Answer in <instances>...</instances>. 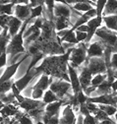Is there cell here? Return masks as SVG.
Masks as SVG:
<instances>
[{
	"mask_svg": "<svg viewBox=\"0 0 117 124\" xmlns=\"http://www.w3.org/2000/svg\"><path fill=\"white\" fill-rule=\"evenodd\" d=\"M28 22H29V20L24 22L23 27L21 29V32L10 39V41L7 45V48H6V53H7L8 56L13 57V56H15L17 54H20V53H25L26 47H25L23 34L25 32V30L27 29Z\"/></svg>",
	"mask_w": 117,
	"mask_h": 124,
	"instance_id": "cell-1",
	"label": "cell"
},
{
	"mask_svg": "<svg viewBox=\"0 0 117 124\" xmlns=\"http://www.w3.org/2000/svg\"><path fill=\"white\" fill-rule=\"evenodd\" d=\"M87 48L88 46L85 43H78L76 46H74L71 49L68 64L75 69H78L83 66L88 60Z\"/></svg>",
	"mask_w": 117,
	"mask_h": 124,
	"instance_id": "cell-2",
	"label": "cell"
},
{
	"mask_svg": "<svg viewBox=\"0 0 117 124\" xmlns=\"http://www.w3.org/2000/svg\"><path fill=\"white\" fill-rule=\"evenodd\" d=\"M85 65L93 76L98 74H107V65L103 58H88Z\"/></svg>",
	"mask_w": 117,
	"mask_h": 124,
	"instance_id": "cell-3",
	"label": "cell"
},
{
	"mask_svg": "<svg viewBox=\"0 0 117 124\" xmlns=\"http://www.w3.org/2000/svg\"><path fill=\"white\" fill-rule=\"evenodd\" d=\"M15 8H14V17L18 18L22 22H26L31 19L32 9L29 6L30 1H14Z\"/></svg>",
	"mask_w": 117,
	"mask_h": 124,
	"instance_id": "cell-4",
	"label": "cell"
},
{
	"mask_svg": "<svg viewBox=\"0 0 117 124\" xmlns=\"http://www.w3.org/2000/svg\"><path fill=\"white\" fill-rule=\"evenodd\" d=\"M104 45L98 40L93 39L91 43L88 45L87 48V54L88 58H103L104 53Z\"/></svg>",
	"mask_w": 117,
	"mask_h": 124,
	"instance_id": "cell-5",
	"label": "cell"
},
{
	"mask_svg": "<svg viewBox=\"0 0 117 124\" xmlns=\"http://www.w3.org/2000/svg\"><path fill=\"white\" fill-rule=\"evenodd\" d=\"M77 115L73 110L71 104L64 105L59 116V124H76Z\"/></svg>",
	"mask_w": 117,
	"mask_h": 124,
	"instance_id": "cell-6",
	"label": "cell"
},
{
	"mask_svg": "<svg viewBox=\"0 0 117 124\" xmlns=\"http://www.w3.org/2000/svg\"><path fill=\"white\" fill-rule=\"evenodd\" d=\"M73 14V9L71 6L67 5L64 1L56 2L54 8V18H67L71 19Z\"/></svg>",
	"mask_w": 117,
	"mask_h": 124,
	"instance_id": "cell-7",
	"label": "cell"
},
{
	"mask_svg": "<svg viewBox=\"0 0 117 124\" xmlns=\"http://www.w3.org/2000/svg\"><path fill=\"white\" fill-rule=\"evenodd\" d=\"M68 75H69V82L71 84L72 91H73V93H74V95H76L80 91H82L78 70L73 68L72 66H70L68 64Z\"/></svg>",
	"mask_w": 117,
	"mask_h": 124,
	"instance_id": "cell-8",
	"label": "cell"
},
{
	"mask_svg": "<svg viewBox=\"0 0 117 124\" xmlns=\"http://www.w3.org/2000/svg\"><path fill=\"white\" fill-rule=\"evenodd\" d=\"M77 70L79 73V79H80L81 87H82V90L84 91L91 86L92 79H93L94 76L92 75V73L89 71V69L87 68V66L85 64L83 66H81L80 68H78Z\"/></svg>",
	"mask_w": 117,
	"mask_h": 124,
	"instance_id": "cell-9",
	"label": "cell"
},
{
	"mask_svg": "<svg viewBox=\"0 0 117 124\" xmlns=\"http://www.w3.org/2000/svg\"><path fill=\"white\" fill-rule=\"evenodd\" d=\"M23 24H24V22H22L18 18L14 17V16L10 17V21H9V24L7 27V33H8V36L10 37V39L15 37L16 35H18L21 32Z\"/></svg>",
	"mask_w": 117,
	"mask_h": 124,
	"instance_id": "cell-10",
	"label": "cell"
},
{
	"mask_svg": "<svg viewBox=\"0 0 117 124\" xmlns=\"http://www.w3.org/2000/svg\"><path fill=\"white\" fill-rule=\"evenodd\" d=\"M42 106H45V104H43L41 101H35L33 99H28V98H26L25 101L22 103H20V108L28 113Z\"/></svg>",
	"mask_w": 117,
	"mask_h": 124,
	"instance_id": "cell-11",
	"label": "cell"
},
{
	"mask_svg": "<svg viewBox=\"0 0 117 124\" xmlns=\"http://www.w3.org/2000/svg\"><path fill=\"white\" fill-rule=\"evenodd\" d=\"M63 105H64V103L62 101H57L55 102H52V103L45 105L44 106V115H46L48 117L60 115Z\"/></svg>",
	"mask_w": 117,
	"mask_h": 124,
	"instance_id": "cell-12",
	"label": "cell"
},
{
	"mask_svg": "<svg viewBox=\"0 0 117 124\" xmlns=\"http://www.w3.org/2000/svg\"><path fill=\"white\" fill-rule=\"evenodd\" d=\"M111 86H112V82H110L109 80H105L101 85H99L97 88H95V91L94 92V94L92 95L91 98H95V97L112 94Z\"/></svg>",
	"mask_w": 117,
	"mask_h": 124,
	"instance_id": "cell-13",
	"label": "cell"
},
{
	"mask_svg": "<svg viewBox=\"0 0 117 124\" xmlns=\"http://www.w3.org/2000/svg\"><path fill=\"white\" fill-rule=\"evenodd\" d=\"M53 81V78L48 75H44V74H42L39 76V78L38 80L37 81L36 85L34 86V88L36 89H39V90H42V91H47L51 85Z\"/></svg>",
	"mask_w": 117,
	"mask_h": 124,
	"instance_id": "cell-14",
	"label": "cell"
},
{
	"mask_svg": "<svg viewBox=\"0 0 117 124\" xmlns=\"http://www.w3.org/2000/svg\"><path fill=\"white\" fill-rule=\"evenodd\" d=\"M53 23H54V28H55L56 32H60V31L73 29V25H72L70 19H67V18H62V17L54 18Z\"/></svg>",
	"mask_w": 117,
	"mask_h": 124,
	"instance_id": "cell-15",
	"label": "cell"
},
{
	"mask_svg": "<svg viewBox=\"0 0 117 124\" xmlns=\"http://www.w3.org/2000/svg\"><path fill=\"white\" fill-rule=\"evenodd\" d=\"M93 3L94 2H92V1H80V0H78L77 3H75L71 7L73 10H75L81 14H84V13H87L88 11L95 8V6Z\"/></svg>",
	"mask_w": 117,
	"mask_h": 124,
	"instance_id": "cell-16",
	"label": "cell"
},
{
	"mask_svg": "<svg viewBox=\"0 0 117 124\" xmlns=\"http://www.w3.org/2000/svg\"><path fill=\"white\" fill-rule=\"evenodd\" d=\"M112 15H117V1L116 0H109V1L106 2L102 17L112 16Z\"/></svg>",
	"mask_w": 117,
	"mask_h": 124,
	"instance_id": "cell-17",
	"label": "cell"
},
{
	"mask_svg": "<svg viewBox=\"0 0 117 124\" xmlns=\"http://www.w3.org/2000/svg\"><path fill=\"white\" fill-rule=\"evenodd\" d=\"M14 8L15 2L10 1L7 4H0V15H6V16H14Z\"/></svg>",
	"mask_w": 117,
	"mask_h": 124,
	"instance_id": "cell-18",
	"label": "cell"
},
{
	"mask_svg": "<svg viewBox=\"0 0 117 124\" xmlns=\"http://www.w3.org/2000/svg\"><path fill=\"white\" fill-rule=\"evenodd\" d=\"M60 42H66V43H69L73 46H76L78 44V41H77V39H76V35H75V31L71 29L69 32L66 34V36L64 38H62L60 39Z\"/></svg>",
	"mask_w": 117,
	"mask_h": 124,
	"instance_id": "cell-19",
	"label": "cell"
},
{
	"mask_svg": "<svg viewBox=\"0 0 117 124\" xmlns=\"http://www.w3.org/2000/svg\"><path fill=\"white\" fill-rule=\"evenodd\" d=\"M57 101H59V100H58V98H57V96L54 94V93L50 89H48L47 91L44 92V95H43V98L41 100L43 104H45V105H47L49 103H52V102H55Z\"/></svg>",
	"mask_w": 117,
	"mask_h": 124,
	"instance_id": "cell-20",
	"label": "cell"
},
{
	"mask_svg": "<svg viewBox=\"0 0 117 124\" xmlns=\"http://www.w3.org/2000/svg\"><path fill=\"white\" fill-rule=\"evenodd\" d=\"M98 108L100 110L104 111L108 117L113 118L115 114L117 113V106L116 105H102V104H97Z\"/></svg>",
	"mask_w": 117,
	"mask_h": 124,
	"instance_id": "cell-21",
	"label": "cell"
},
{
	"mask_svg": "<svg viewBox=\"0 0 117 124\" xmlns=\"http://www.w3.org/2000/svg\"><path fill=\"white\" fill-rule=\"evenodd\" d=\"M15 84V79L0 83V95H6L12 91L13 85Z\"/></svg>",
	"mask_w": 117,
	"mask_h": 124,
	"instance_id": "cell-22",
	"label": "cell"
},
{
	"mask_svg": "<svg viewBox=\"0 0 117 124\" xmlns=\"http://www.w3.org/2000/svg\"><path fill=\"white\" fill-rule=\"evenodd\" d=\"M105 80H107V74H98V75H95L92 79V83L91 86L97 88L99 85H101Z\"/></svg>",
	"mask_w": 117,
	"mask_h": 124,
	"instance_id": "cell-23",
	"label": "cell"
},
{
	"mask_svg": "<svg viewBox=\"0 0 117 124\" xmlns=\"http://www.w3.org/2000/svg\"><path fill=\"white\" fill-rule=\"evenodd\" d=\"M43 12H44V4L39 5L36 8L32 9V14H31V19H37L43 17Z\"/></svg>",
	"mask_w": 117,
	"mask_h": 124,
	"instance_id": "cell-24",
	"label": "cell"
},
{
	"mask_svg": "<svg viewBox=\"0 0 117 124\" xmlns=\"http://www.w3.org/2000/svg\"><path fill=\"white\" fill-rule=\"evenodd\" d=\"M106 0H98L95 1V10H96V17H102L105 5H106Z\"/></svg>",
	"mask_w": 117,
	"mask_h": 124,
	"instance_id": "cell-25",
	"label": "cell"
},
{
	"mask_svg": "<svg viewBox=\"0 0 117 124\" xmlns=\"http://www.w3.org/2000/svg\"><path fill=\"white\" fill-rule=\"evenodd\" d=\"M75 97H76V100H77V102H78L79 105L86 104V103L88 102V101H89V97H88V96L85 94L83 90L80 91L78 94H76Z\"/></svg>",
	"mask_w": 117,
	"mask_h": 124,
	"instance_id": "cell-26",
	"label": "cell"
},
{
	"mask_svg": "<svg viewBox=\"0 0 117 124\" xmlns=\"http://www.w3.org/2000/svg\"><path fill=\"white\" fill-rule=\"evenodd\" d=\"M59 116H60V115L48 117V116H46V115L43 114L41 122H42L43 124H59Z\"/></svg>",
	"mask_w": 117,
	"mask_h": 124,
	"instance_id": "cell-27",
	"label": "cell"
},
{
	"mask_svg": "<svg viewBox=\"0 0 117 124\" xmlns=\"http://www.w3.org/2000/svg\"><path fill=\"white\" fill-rule=\"evenodd\" d=\"M43 95H44V91L39 90V89H36L33 88V92L31 95V99L35 100V101H41L43 98Z\"/></svg>",
	"mask_w": 117,
	"mask_h": 124,
	"instance_id": "cell-28",
	"label": "cell"
},
{
	"mask_svg": "<svg viewBox=\"0 0 117 124\" xmlns=\"http://www.w3.org/2000/svg\"><path fill=\"white\" fill-rule=\"evenodd\" d=\"M9 21H10V16H6V15H0V28H1L3 31L7 30Z\"/></svg>",
	"mask_w": 117,
	"mask_h": 124,
	"instance_id": "cell-29",
	"label": "cell"
},
{
	"mask_svg": "<svg viewBox=\"0 0 117 124\" xmlns=\"http://www.w3.org/2000/svg\"><path fill=\"white\" fill-rule=\"evenodd\" d=\"M94 116H95V120H96L97 123H99V122H101V121H103V120H106V119L110 118V117L107 116V114H106L104 111H102V110H100V109H98V111H97Z\"/></svg>",
	"mask_w": 117,
	"mask_h": 124,
	"instance_id": "cell-30",
	"label": "cell"
},
{
	"mask_svg": "<svg viewBox=\"0 0 117 124\" xmlns=\"http://www.w3.org/2000/svg\"><path fill=\"white\" fill-rule=\"evenodd\" d=\"M75 35H76V39L78 43H85L88 38V34L87 33H82L79 31H75Z\"/></svg>",
	"mask_w": 117,
	"mask_h": 124,
	"instance_id": "cell-31",
	"label": "cell"
},
{
	"mask_svg": "<svg viewBox=\"0 0 117 124\" xmlns=\"http://www.w3.org/2000/svg\"><path fill=\"white\" fill-rule=\"evenodd\" d=\"M108 70H111L113 72L117 71V52L112 53L111 55V61H110V67ZM107 70V71H108Z\"/></svg>",
	"mask_w": 117,
	"mask_h": 124,
	"instance_id": "cell-32",
	"label": "cell"
},
{
	"mask_svg": "<svg viewBox=\"0 0 117 124\" xmlns=\"http://www.w3.org/2000/svg\"><path fill=\"white\" fill-rule=\"evenodd\" d=\"M75 31H79V32L87 33V34H88V32H89V27H88V25H87V24H86V25H82V26L78 27Z\"/></svg>",
	"mask_w": 117,
	"mask_h": 124,
	"instance_id": "cell-33",
	"label": "cell"
},
{
	"mask_svg": "<svg viewBox=\"0 0 117 124\" xmlns=\"http://www.w3.org/2000/svg\"><path fill=\"white\" fill-rule=\"evenodd\" d=\"M97 124H117V123L115 122V120L113 118H108V119L103 120V121H101V122H99Z\"/></svg>",
	"mask_w": 117,
	"mask_h": 124,
	"instance_id": "cell-34",
	"label": "cell"
},
{
	"mask_svg": "<svg viewBox=\"0 0 117 124\" xmlns=\"http://www.w3.org/2000/svg\"><path fill=\"white\" fill-rule=\"evenodd\" d=\"M111 91H112V93H114V94H117V78H115L114 82L112 83Z\"/></svg>",
	"mask_w": 117,
	"mask_h": 124,
	"instance_id": "cell-35",
	"label": "cell"
},
{
	"mask_svg": "<svg viewBox=\"0 0 117 124\" xmlns=\"http://www.w3.org/2000/svg\"><path fill=\"white\" fill-rule=\"evenodd\" d=\"M113 119H114V120H115V122H116V123H117V113H116V114H115V116H114V117H113Z\"/></svg>",
	"mask_w": 117,
	"mask_h": 124,
	"instance_id": "cell-36",
	"label": "cell"
},
{
	"mask_svg": "<svg viewBox=\"0 0 117 124\" xmlns=\"http://www.w3.org/2000/svg\"><path fill=\"white\" fill-rule=\"evenodd\" d=\"M2 32H3V30H2L1 28H0V35H1V34H2Z\"/></svg>",
	"mask_w": 117,
	"mask_h": 124,
	"instance_id": "cell-37",
	"label": "cell"
},
{
	"mask_svg": "<svg viewBox=\"0 0 117 124\" xmlns=\"http://www.w3.org/2000/svg\"><path fill=\"white\" fill-rule=\"evenodd\" d=\"M37 124H43L42 122H38V123H37Z\"/></svg>",
	"mask_w": 117,
	"mask_h": 124,
	"instance_id": "cell-38",
	"label": "cell"
}]
</instances>
